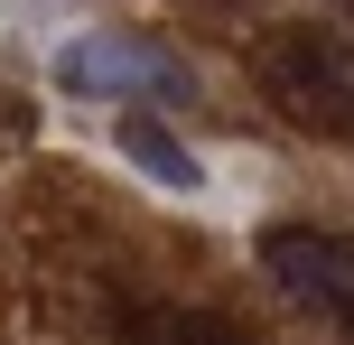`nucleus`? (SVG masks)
<instances>
[{"label": "nucleus", "mask_w": 354, "mask_h": 345, "mask_svg": "<svg viewBox=\"0 0 354 345\" xmlns=\"http://www.w3.org/2000/svg\"><path fill=\"white\" fill-rule=\"evenodd\" d=\"M112 149H122V159L140 168V178H159L168 196H205V159H196V149L177 140L159 112H122V122H112Z\"/></svg>", "instance_id": "nucleus-4"}, {"label": "nucleus", "mask_w": 354, "mask_h": 345, "mask_svg": "<svg viewBox=\"0 0 354 345\" xmlns=\"http://www.w3.org/2000/svg\"><path fill=\"white\" fill-rule=\"evenodd\" d=\"M252 75H261V93L299 131L354 140V37H336V28H280V37H261Z\"/></svg>", "instance_id": "nucleus-1"}, {"label": "nucleus", "mask_w": 354, "mask_h": 345, "mask_svg": "<svg viewBox=\"0 0 354 345\" xmlns=\"http://www.w3.org/2000/svg\"><path fill=\"white\" fill-rule=\"evenodd\" d=\"M56 93H159V103H187V66H177L168 47H149V37H122V28H84V37H56L47 56Z\"/></svg>", "instance_id": "nucleus-3"}, {"label": "nucleus", "mask_w": 354, "mask_h": 345, "mask_svg": "<svg viewBox=\"0 0 354 345\" xmlns=\"http://www.w3.org/2000/svg\"><path fill=\"white\" fill-rule=\"evenodd\" d=\"M112 327H122V345H252L233 317L177 308V299H122V308H112Z\"/></svg>", "instance_id": "nucleus-5"}, {"label": "nucleus", "mask_w": 354, "mask_h": 345, "mask_svg": "<svg viewBox=\"0 0 354 345\" xmlns=\"http://www.w3.org/2000/svg\"><path fill=\"white\" fill-rule=\"evenodd\" d=\"M261 271L280 280V299L299 317H317L326 336L354 345V234H326V224H270V234H261Z\"/></svg>", "instance_id": "nucleus-2"}]
</instances>
